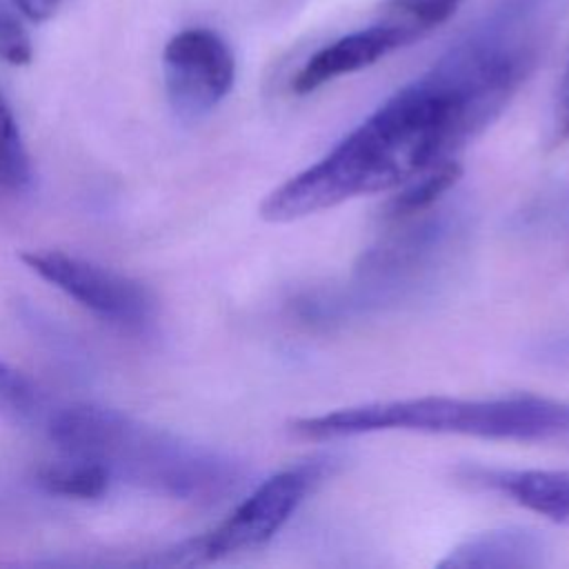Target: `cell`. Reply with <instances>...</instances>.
Returning a JSON list of instances; mask_svg holds the SVG:
<instances>
[{"mask_svg":"<svg viewBox=\"0 0 569 569\" xmlns=\"http://www.w3.org/2000/svg\"><path fill=\"white\" fill-rule=\"evenodd\" d=\"M511 91L445 60L391 93L320 160L260 204L267 222H293L358 196L391 191L453 160L509 104Z\"/></svg>","mask_w":569,"mask_h":569,"instance_id":"6da1fadb","label":"cell"},{"mask_svg":"<svg viewBox=\"0 0 569 569\" xmlns=\"http://www.w3.org/2000/svg\"><path fill=\"white\" fill-rule=\"evenodd\" d=\"M49 433L64 456L93 460L111 478L180 500L216 502L244 480V467L227 453L107 407H67L51 418Z\"/></svg>","mask_w":569,"mask_h":569,"instance_id":"7a4b0ae2","label":"cell"},{"mask_svg":"<svg viewBox=\"0 0 569 569\" xmlns=\"http://www.w3.org/2000/svg\"><path fill=\"white\" fill-rule=\"evenodd\" d=\"M300 440H338L380 431H418L509 442L569 438V402L533 393L498 398L418 396L367 402L289 422Z\"/></svg>","mask_w":569,"mask_h":569,"instance_id":"3957f363","label":"cell"},{"mask_svg":"<svg viewBox=\"0 0 569 569\" xmlns=\"http://www.w3.org/2000/svg\"><path fill=\"white\" fill-rule=\"evenodd\" d=\"M320 476L322 465L316 460L269 476L222 522L204 536L189 540L180 549V562H213L264 547L289 522Z\"/></svg>","mask_w":569,"mask_h":569,"instance_id":"277c9868","label":"cell"},{"mask_svg":"<svg viewBox=\"0 0 569 569\" xmlns=\"http://www.w3.org/2000/svg\"><path fill=\"white\" fill-rule=\"evenodd\" d=\"M20 260L102 320L120 327H142L153 316L156 300L151 291L120 271L58 249L24 251Z\"/></svg>","mask_w":569,"mask_h":569,"instance_id":"5b68a950","label":"cell"},{"mask_svg":"<svg viewBox=\"0 0 569 569\" xmlns=\"http://www.w3.org/2000/svg\"><path fill=\"white\" fill-rule=\"evenodd\" d=\"M164 91L182 120L216 109L233 87L236 58L227 40L204 27L178 31L162 51Z\"/></svg>","mask_w":569,"mask_h":569,"instance_id":"8992f818","label":"cell"},{"mask_svg":"<svg viewBox=\"0 0 569 569\" xmlns=\"http://www.w3.org/2000/svg\"><path fill=\"white\" fill-rule=\"evenodd\" d=\"M453 220L431 216L371 249L358 267V291L376 302L420 284L453 242Z\"/></svg>","mask_w":569,"mask_h":569,"instance_id":"52a82bcc","label":"cell"},{"mask_svg":"<svg viewBox=\"0 0 569 569\" xmlns=\"http://www.w3.org/2000/svg\"><path fill=\"white\" fill-rule=\"evenodd\" d=\"M416 40H420V36L413 29L378 13L371 24L345 33L309 56L291 78V91L300 96L311 93L327 82L376 64L378 60Z\"/></svg>","mask_w":569,"mask_h":569,"instance_id":"ba28073f","label":"cell"},{"mask_svg":"<svg viewBox=\"0 0 569 569\" xmlns=\"http://www.w3.org/2000/svg\"><path fill=\"white\" fill-rule=\"evenodd\" d=\"M547 540L529 527H498L458 542L440 562L442 569H529L542 567Z\"/></svg>","mask_w":569,"mask_h":569,"instance_id":"9c48e42d","label":"cell"},{"mask_svg":"<svg viewBox=\"0 0 569 569\" xmlns=\"http://www.w3.org/2000/svg\"><path fill=\"white\" fill-rule=\"evenodd\" d=\"M469 480L500 491L522 509L569 525V469H467Z\"/></svg>","mask_w":569,"mask_h":569,"instance_id":"30bf717a","label":"cell"},{"mask_svg":"<svg viewBox=\"0 0 569 569\" xmlns=\"http://www.w3.org/2000/svg\"><path fill=\"white\" fill-rule=\"evenodd\" d=\"M462 167L458 158L447 160L416 178L402 184V189L391 196L387 202V218L391 220H407V218H418L433 209L438 200L453 189V184L460 180Z\"/></svg>","mask_w":569,"mask_h":569,"instance_id":"8fae6325","label":"cell"},{"mask_svg":"<svg viewBox=\"0 0 569 569\" xmlns=\"http://www.w3.org/2000/svg\"><path fill=\"white\" fill-rule=\"evenodd\" d=\"M111 480V473L102 465L76 456H67L64 460L47 465L38 471V485L47 493L78 500L102 498Z\"/></svg>","mask_w":569,"mask_h":569,"instance_id":"7c38bea8","label":"cell"},{"mask_svg":"<svg viewBox=\"0 0 569 569\" xmlns=\"http://www.w3.org/2000/svg\"><path fill=\"white\" fill-rule=\"evenodd\" d=\"M31 158L16 116L0 91V191L20 193L31 184Z\"/></svg>","mask_w":569,"mask_h":569,"instance_id":"4fadbf2b","label":"cell"},{"mask_svg":"<svg viewBox=\"0 0 569 569\" xmlns=\"http://www.w3.org/2000/svg\"><path fill=\"white\" fill-rule=\"evenodd\" d=\"M458 4L460 0H385L380 13L407 24L425 38L431 29L442 24Z\"/></svg>","mask_w":569,"mask_h":569,"instance_id":"5bb4252c","label":"cell"},{"mask_svg":"<svg viewBox=\"0 0 569 569\" xmlns=\"http://www.w3.org/2000/svg\"><path fill=\"white\" fill-rule=\"evenodd\" d=\"M40 405L36 387L16 369L0 362V411L27 418L31 416Z\"/></svg>","mask_w":569,"mask_h":569,"instance_id":"9a60e30c","label":"cell"},{"mask_svg":"<svg viewBox=\"0 0 569 569\" xmlns=\"http://www.w3.org/2000/svg\"><path fill=\"white\" fill-rule=\"evenodd\" d=\"M33 58V44L22 22L0 2V60L22 67Z\"/></svg>","mask_w":569,"mask_h":569,"instance_id":"2e32d148","label":"cell"},{"mask_svg":"<svg viewBox=\"0 0 569 569\" xmlns=\"http://www.w3.org/2000/svg\"><path fill=\"white\" fill-rule=\"evenodd\" d=\"M553 129H556V142H569V60L560 80Z\"/></svg>","mask_w":569,"mask_h":569,"instance_id":"e0dca14e","label":"cell"},{"mask_svg":"<svg viewBox=\"0 0 569 569\" xmlns=\"http://www.w3.org/2000/svg\"><path fill=\"white\" fill-rule=\"evenodd\" d=\"M13 2H16L18 11L22 16H27L29 20L44 22V20H49L58 11L62 0H13Z\"/></svg>","mask_w":569,"mask_h":569,"instance_id":"ac0fdd59","label":"cell"}]
</instances>
